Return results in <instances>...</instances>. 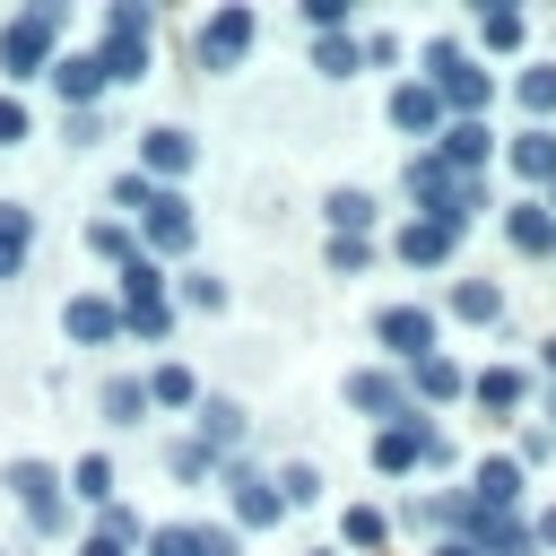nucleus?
<instances>
[{"label": "nucleus", "instance_id": "f257e3e1", "mask_svg": "<svg viewBox=\"0 0 556 556\" xmlns=\"http://www.w3.org/2000/svg\"><path fill=\"white\" fill-rule=\"evenodd\" d=\"M426 87H434L443 122H486V104H495V70H486V61H469L452 35H434V43H426Z\"/></svg>", "mask_w": 556, "mask_h": 556}, {"label": "nucleus", "instance_id": "f03ea898", "mask_svg": "<svg viewBox=\"0 0 556 556\" xmlns=\"http://www.w3.org/2000/svg\"><path fill=\"white\" fill-rule=\"evenodd\" d=\"M400 191H408V200H417V217H434V226H469L478 208H495V200H486V174H452V165H434L426 148L408 156Z\"/></svg>", "mask_w": 556, "mask_h": 556}, {"label": "nucleus", "instance_id": "7ed1b4c3", "mask_svg": "<svg viewBox=\"0 0 556 556\" xmlns=\"http://www.w3.org/2000/svg\"><path fill=\"white\" fill-rule=\"evenodd\" d=\"M96 70H104V87H130V78H148V9H139V0H113V9H104Z\"/></svg>", "mask_w": 556, "mask_h": 556}, {"label": "nucleus", "instance_id": "20e7f679", "mask_svg": "<svg viewBox=\"0 0 556 556\" xmlns=\"http://www.w3.org/2000/svg\"><path fill=\"white\" fill-rule=\"evenodd\" d=\"M52 43H61V9L43 0V9H17L9 26H0V70L9 78H35V70H52Z\"/></svg>", "mask_w": 556, "mask_h": 556}, {"label": "nucleus", "instance_id": "39448f33", "mask_svg": "<svg viewBox=\"0 0 556 556\" xmlns=\"http://www.w3.org/2000/svg\"><path fill=\"white\" fill-rule=\"evenodd\" d=\"M374 339H382V356L417 365V356H434L443 321H434V304H382V313H374Z\"/></svg>", "mask_w": 556, "mask_h": 556}, {"label": "nucleus", "instance_id": "423d86ee", "mask_svg": "<svg viewBox=\"0 0 556 556\" xmlns=\"http://www.w3.org/2000/svg\"><path fill=\"white\" fill-rule=\"evenodd\" d=\"M521 486H530V469L513 460V452H478V469H469V504L478 513H495V521H513V504H521Z\"/></svg>", "mask_w": 556, "mask_h": 556}, {"label": "nucleus", "instance_id": "0eeeda50", "mask_svg": "<svg viewBox=\"0 0 556 556\" xmlns=\"http://www.w3.org/2000/svg\"><path fill=\"white\" fill-rule=\"evenodd\" d=\"M261 43V17L235 0V9H208V26H200V70H235L243 52Z\"/></svg>", "mask_w": 556, "mask_h": 556}, {"label": "nucleus", "instance_id": "6e6552de", "mask_svg": "<svg viewBox=\"0 0 556 556\" xmlns=\"http://www.w3.org/2000/svg\"><path fill=\"white\" fill-rule=\"evenodd\" d=\"M191 156H200V139H191V130H174V122L139 130V174H148L156 191H174V182L191 174Z\"/></svg>", "mask_w": 556, "mask_h": 556}, {"label": "nucleus", "instance_id": "1a4fd4ad", "mask_svg": "<svg viewBox=\"0 0 556 556\" xmlns=\"http://www.w3.org/2000/svg\"><path fill=\"white\" fill-rule=\"evenodd\" d=\"M426 434H434V417L408 408L400 426H374V452H365V460H374L382 478H408V469H426Z\"/></svg>", "mask_w": 556, "mask_h": 556}, {"label": "nucleus", "instance_id": "9d476101", "mask_svg": "<svg viewBox=\"0 0 556 556\" xmlns=\"http://www.w3.org/2000/svg\"><path fill=\"white\" fill-rule=\"evenodd\" d=\"M400 382H408V408H417V417H426V408H452V400H469V374H460L443 348H434V356H417Z\"/></svg>", "mask_w": 556, "mask_h": 556}, {"label": "nucleus", "instance_id": "9b49d317", "mask_svg": "<svg viewBox=\"0 0 556 556\" xmlns=\"http://www.w3.org/2000/svg\"><path fill=\"white\" fill-rule=\"evenodd\" d=\"M339 391H348V408H365V417H382V426H400V417H408V382H400L391 365H356Z\"/></svg>", "mask_w": 556, "mask_h": 556}, {"label": "nucleus", "instance_id": "f8f14e48", "mask_svg": "<svg viewBox=\"0 0 556 556\" xmlns=\"http://www.w3.org/2000/svg\"><path fill=\"white\" fill-rule=\"evenodd\" d=\"M9 486H17V504H26L35 530H61V521H70V495H61V478H52L43 460H9Z\"/></svg>", "mask_w": 556, "mask_h": 556}, {"label": "nucleus", "instance_id": "ddd939ff", "mask_svg": "<svg viewBox=\"0 0 556 556\" xmlns=\"http://www.w3.org/2000/svg\"><path fill=\"white\" fill-rule=\"evenodd\" d=\"M426 156L452 165V174H486V165H495V130H486V122H443Z\"/></svg>", "mask_w": 556, "mask_h": 556}, {"label": "nucleus", "instance_id": "4468645a", "mask_svg": "<svg viewBox=\"0 0 556 556\" xmlns=\"http://www.w3.org/2000/svg\"><path fill=\"white\" fill-rule=\"evenodd\" d=\"M139 235H148V261L191 252V200H182V191H156V200L139 208Z\"/></svg>", "mask_w": 556, "mask_h": 556}, {"label": "nucleus", "instance_id": "2eb2a0df", "mask_svg": "<svg viewBox=\"0 0 556 556\" xmlns=\"http://www.w3.org/2000/svg\"><path fill=\"white\" fill-rule=\"evenodd\" d=\"M226 504H235V521H243V530H278V513H287V504H278V486H269L261 469H243V460H226Z\"/></svg>", "mask_w": 556, "mask_h": 556}, {"label": "nucleus", "instance_id": "dca6fc26", "mask_svg": "<svg viewBox=\"0 0 556 556\" xmlns=\"http://www.w3.org/2000/svg\"><path fill=\"white\" fill-rule=\"evenodd\" d=\"M139 539H148V556H235V530H217V521H156Z\"/></svg>", "mask_w": 556, "mask_h": 556}, {"label": "nucleus", "instance_id": "f3484780", "mask_svg": "<svg viewBox=\"0 0 556 556\" xmlns=\"http://www.w3.org/2000/svg\"><path fill=\"white\" fill-rule=\"evenodd\" d=\"M504 243H513L521 261H547V252H556V217H547V200L521 191V200L504 208Z\"/></svg>", "mask_w": 556, "mask_h": 556}, {"label": "nucleus", "instance_id": "a211bd4d", "mask_svg": "<svg viewBox=\"0 0 556 556\" xmlns=\"http://www.w3.org/2000/svg\"><path fill=\"white\" fill-rule=\"evenodd\" d=\"M391 252H400L408 269H443V261L460 252V226H434V217H408V226L391 235Z\"/></svg>", "mask_w": 556, "mask_h": 556}, {"label": "nucleus", "instance_id": "6ab92c4d", "mask_svg": "<svg viewBox=\"0 0 556 556\" xmlns=\"http://www.w3.org/2000/svg\"><path fill=\"white\" fill-rule=\"evenodd\" d=\"M504 165H513V174L530 182V200H539V191L556 182V130H530V122H521V130L504 139Z\"/></svg>", "mask_w": 556, "mask_h": 556}, {"label": "nucleus", "instance_id": "aec40b11", "mask_svg": "<svg viewBox=\"0 0 556 556\" xmlns=\"http://www.w3.org/2000/svg\"><path fill=\"white\" fill-rule=\"evenodd\" d=\"M382 113H391V130H408V139H434V130H443V104H434V87H426V78H400Z\"/></svg>", "mask_w": 556, "mask_h": 556}, {"label": "nucleus", "instance_id": "412c9836", "mask_svg": "<svg viewBox=\"0 0 556 556\" xmlns=\"http://www.w3.org/2000/svg\"><path fill=\"white\" fill-rule=\"evenodd\" d=\"M61 330H70L78 348H104V339H122V304H113V295H70V304H61Z\"/></svg>", "mask_w": 556, "mask_h": 556}, {"label": "nucleus", "instance_id": "4be33fe9", "mask_svg": "<svg viewBox=\"0 0 556 556\" xmlns=\"http://www.w3.org/2000/svg\"><path fill=\"white\" fill-rule=\"evenodd\" d=\"M469 400H478L486 417H521V400H530V374H521V365H478V374H469Z\"/></svg>", "mask_w": 556, "mask_h": 556}, {"label": "nucleus", "instance_id": "5701e85b", "mask_svg": "<svg viewBox=\"0 0 556 556\" xmlns=\"http://www.w3.org/2000/svg\"><path fill=\"white\" fill-rule=\"evenodd\" d=\"M52 87L70 96V113H87V104L104 96V70H96V52H61V61H52Z\"/></svg>", "mask_w": 556, "mask_h": 556}, {"label": "nucleus", "instance_id": "b1692460", "mask_svg": "<svg viewBox=\"0 0 556 556\" xmlns=\"http://www.w3.org/2000/svg\"><path fill=\"white\" fill-rule=\"evenodd\" d=\"M321 217H330V235H356V243H365V226L382 217V200H374V191H356V182H339V191L321 200Z\"/></svg>", "mask_w": 556, "mask_h": 556}, {"label": "nucleus", "instance_id": "393cba45", "mask_svg": "<svg viewBox=\"0 0 556 556\" xmlns=\"http://www.w3.org/2000/svg\"><path fill=\"white\" fill-rule=\"evenodd\" d=\"M513 104L530 113V130H547V122H556V61H530V70L513 78Z\"/></svg>", "mask_w": 556, "mask_h": 556}, {"label": "nucleus", "instance_id": "a878e982", "mask_svg": "<svg viewBox=\"0 0 556 556\" xmlns=\"http://www.w3.org/2000/svg\"><path fill=\"white\" fill-rule=\"evenodd\" d=\"M452 321H469V330L504 321V287H495V278H460V287H452Z\"/></svg>", "mask_w": 556, "mask_h": 556}, {"label": "nucleus", "instance_id": "bb28decb", "mask_svg": "<svg viewBox=\"0 0 556 556\" xmlns=\"http://www.w3.org/2000/svg\"><path fill=\"white\" fill-rule=\"evenodd\" d=\"M469 35H478V52H521L530 17H521V9H478V17H469Z\"/></svg>", "mask_w": 556, "mask_h": 556}, {"label": "nucleus", "instance_id": "cd10ccee", "mask_svg": "<svg viewBox=\"0 0 556 556\" xmlns=\"http://www.w3.org/2000/svg\"><path fill=\"white\" fill-rule=\"evenodd\" d=\"M26 243H35V208L26 200H0V278H17Z\"/></svg>", "mask_w": 556, "mask_h": 556}, {"label": "nucleus", "instance_id": "c85d7f7f", "mask_svg": "<svg viewBox=\"0 0 556 556\" xmlns=\"http://www.w3.org/2000/svg\"><path fill=\"white\" fill-rule=\"evenodd\" d=\"M313 70H321V78H356V70H365V35H321V43H313Z\"/></svg>", "mask_w": 556, "mask_h": 556}, {"label": "nucleus", "instance_id": "c756f323", "mask_svg": "<svg viewBox=\"0 0 556 556\" xmlns=\"http://www.w3.org/2000/svg\"><path fill=\"white\" fill-rule=\"evenodd\" d=\"M339 539H348V547H365V556H374V547H382V539H391V513H382V504H348V513H339Z\"/></svg>", "mask_w": 556, "mask_h": 556}, {"label": "nucleus", "instance_id": "7c9ffc66", "mask_svg": "<svg viewBox=\"0 0 556 556\" xmlns=\"http://www.w3.org/2000/svg\"><path fill=\"white\" fill-rule=\"evenodd\" d=\"M87 252H96V261H122V269H130V261H139V235H130L122 217H96V226H87Z\"/></svg>", "mask_w": 556, "mask_h": 556}, {"label": "nucleus", "instance_id": "2f4dec72", "mask_svg": "<svg viewBox=\"0 0 556 556\" xmlns=\"http://www.w3.org/2000/svg\"><path fill=\"white\" fill-rule=\"evenodd\" d=\"M148 400H156V408H200L191 365H156V374H148Z\"/></svg>", "mask_w": 556, "mask_h": 556}, {"label": "nucleus", "instance_id": "473e14b6", "mask_svg": "<svg viewBox=\"0 0 556 556\" xmlns=\"http://www.w3.org/2000/svg\"><path fill=\"white\" fill-rule=\"evenodd\" d=\"M235 434H243V408H235V400H200V443H208V452H226Z\"/></svg>", "mask_w": 556, "mask_h": 556}, {"label": "nucleus", "instance_id": "72a5a7b5", "mask_svg": "<svg viewBox=\"0 0 556 556\" xmlns=\"http://www.w3.org/2000/svg\"><path fill=\"white\" fill-rule=\"evenodd\" d=\"M70 495H87V504L104 513V504H113V460H104V452H87V460L70 469Z\"/></svg>", "mask_w": 556, "mask_h": 556}, {"label": "nucleus", "instance_id": "f704fd0d", "mask_svg": "<svg viewBox=\"0 0 556 556\" xmlns=\"http://www.w3.org/2000/svg\"><path fill=\"white\" fill-rule=\"evenodd\" d=\"M269 486H278V504L295 513V504H313V495H321V469H313V460H287V469H278Z\"/></svg>", "mask_w": 556, "mask_h": 556}, {"label": "nucleus", "instance_id": "c9c22d12", "mask_svg": "<svg viewBox=\"0 0 556 556\" xmlns=\"http://www.w3.org/2000/svg\"><path fill=\"white\" fill-rule=\"evenodd\" d=\"M478 556H539V539H530V521H495L478 539Z\"/></svg>", "mask_w": 556, "mask_h": 556}, {"label": "nucleus", "instance_id": "e433bc0d", "mask_svg": "<svg viewBox=\"0 0 556 556\" xmlns=\"http://www.w3.org/2000/svg\"><path fill=\"white\" fill-rule=\"evenodd\" d=\"M330 278H356V269H374V243H356V235H330Z\"/></svg>", "mask_w": 556, "mask_h": 556}, {"label": "nucleus", "instance_id": "4c0bfd02", "mask_svg": "<svg viewBox=\"0 0 556 556\" xmlns=\"http://www.w3.org/2000/svg\"><path fill=\"white\" fill-rule=\"evenodd\" d=\"M139 408H148V382H130V374H122V382H104V417H113V426H130Z\"/></svg>", "mask_w": 556, "mask_h": 556}, {"label": "nucleus", "instance_id": "58836bf2", "mask_svg": "<svg viewBox=\"0 0 556 556\" xmlns=\"http://www.w3.org/2000/svg\"><path fill=\"white\" fill-rule=\"evenodd\" d=\"M182 304L217 313V304H226V278H217V269H191V278H182Z\"/></svg>", "mask_w": 556, "mask_h": 556}, {"label": "nucleus", "instance_id": "ea45409f", "mask_svg": "<svg viewBox=\"0 0 556 556\" xmlns=\"http://www.w3.org/2000/svg\"><path fill=\"white\" fill-rule=\"evenodd\" d=\"M304 26L313 35H348V0H304Z\"/></svg>", "mask_w": 556, "mask_h": 556}, {"label": "nucleus", "instance_id": "a19ab883", "mask_svg": "<svg viewBox=\"0 0 556 556\" xmlns=\"http://www.w3.org/2000/svg\"><path fill=\"white\" fill-rule=\"evenodd\" d=\"M165 460H174V478H200V469H217V452H208V443H200V434H191V443H174V452H165Z\"/></svg>", "mask_w": 556, "mask_h": 556}, {"label": "nucleus", "instance_id": "79ce46f5", "mask_svg": "<svg viewBox=\"0 0 556 556\" xmlns=\"http://www.w3.org/2000/svg\"><path fill=\"white\" fill-rule=\"evenodd\" d=\"M513 460H521V469H547V460H556V434H547V426H530V434H521V452H513Z\"/></svg>", "mask_w": 556, "mask_h": 556}, {"label": "nucleus", "instance_id": "37998d69", "mask_svg": "<svg viewBox=\"0 0 556 556\" xmlns=\"http://www.w3.org/2000/svg\"><path fill=\"white\" fill-rule=\"evenodd\" d=\"M148 200H156L148 174H122V182H113V208H148Z\"/></svg>", "mask_w": 556, "mask_h": 556}, {"label": "nucleus", "instance_id": "c03bdc74", "mask_svg": "<svg viewBox=\"0 0 556 556\" xmlns=\"http://www.w3.org/2000/svg\"><path fill=\"white\" fill-rule=\"evenodd\" d=\"M26 130H35V122H26V104H17V96H0V148H17Z\"/></svg>", "mask_w": 556, "mask_h": 556}, {"label": "nucleus", "instance_id": "a18cd8bd", "mask_svg": "<svg viewBox=\"0 0 556 556\" xmlns=\"http://www.w3.org/2000/svg\"><path fill=\"white\" fill-rule=\"evenodd\" d=\"M78 556H130V547H122V539H104V530H87V547H78Z\"/></svg>", "mask_w": 556, "mask_h": 556}, {"label": "nucleus", "instance_id": "49530a36", "mask_svg": "<svg viewBox=\"0 0 556 556\" xmlns=\"http://www.w3.org/2000/svg\"><path fill=\"white\" fill-rule=\"evenodd\" d=\"M530 539H539V547H556V504H547V513L530 521Z\"/></svg>", "mask_w": 556, "mask_h": 556}, {"label": "nucleus", "instance_id": "de8ad7c7", "mask_svg": "<svg viewBox=\"0 0 556 556\" xmlns=\"http://www.w3.org/2000/svg\"><path fill=\"white\" fill-rule=\"evenodd\" d=\"M426 556H478V547H469V539H434Z\"/></svg>", "mask_w": 556, "mask_h": 556}, {"label": "nucleus", "instance_id": "09e8293b", "mask_svg": "<svg viewBox=\"0 0 556 556\" xmlns=\"http://www.w3.org/2000/svg\"><path fill=\"white\" fill-rule=\"evenodd\" d=\"M539 374H547V382H556V339H539Z\"/></svg>", "mask_w": 556, "mask_h": 556}, {"label": "nucleus", "instance_id": "8fccbe9b", "mask_svg": "<svg viewBox=\"0 0 556 556\" xmlns=\"http://www.w3.org/2000/svg\"><path fill=\"white\" fill-rule=\"evenodd\" d=\"M539 200H547V217H556V182H547V191H539Z\"/></svg>", "mask_w": 556, "mask_h": 556}, {"label": "nucleus", "instance_id": "3c124183", "mask_svg": "<svg viewBox=\"0 0 556 556\" xmlns=\"http://www.w3.org/2000/svg\"><path fill=\"white\" fill-rule=\"evenodd\" d=\"M547 434H556V391H547Z\"/></svg>", "mask_w": 556, "mask_h": 556}, {"label": "nucleus", "instance_id": "603ef678", "mask_svg": "<svg viewBox=\"0 0 556 556\" xmlns=\"http://www.w3.org/2000/svg\"><path fill=\"white\" fill-rule=\"evenodd\" d=\"M313 556H330V547H313Z\"/></svg>", "mask_w": 556, "mask_h": 556}, {"label": "nucleus", "instance_id": "864d4df0", "mask_svg": "<svg viewBox=\"0 0 556 556\" xmlns=\"http://www.w3.org/2000/svg\"><path fill=\"white\" fill-rule=\"evenodd\" d=\"M547 261H556V252H547Z\"/></svg>", "mask_w": 556, "mask_h": 556}]
</instances>
